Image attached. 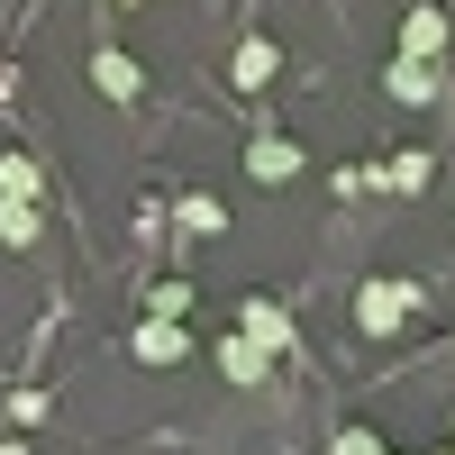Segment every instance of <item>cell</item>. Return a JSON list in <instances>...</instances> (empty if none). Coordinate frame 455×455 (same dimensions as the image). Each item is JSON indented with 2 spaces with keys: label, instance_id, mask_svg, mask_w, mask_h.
Instances as JSON below:
<instances>
[{
  "label": "cell",
  "instance_id": "cell-9",
  "mask_svg": "<svg viewBox=\"0 0 455 455\" xmlns=\"http://www.w3.org/2000/svg\"><path fill=\"white\" fill-rule=\"evenodd\" d=\"M274 46H264V36H237V64H228V73H237V92H264V83H274Z\"/></svg>",
  "mask_w": 455,
  "mask_h": 455
},
{
  "label": "cell",
  "instance_id": "cell-5",
  "mask_svg": "<svg viewBox=\"0 0 455 455\" xmlns=\"http://www.w3.org/2000/svg\"><path fill=\"white\" fill-rule=\"evenodd\" d=\"M128 355H137V364H182V355H192V337H182L173 319H137V337H128Z\"/></svg>",
  "mask_w": 455,
  "mask_h": 455
},
{
  "label": "cell",
  "instance_id": "cell-4",
  "mask_svg": "<svg viewBox=\"0 0 455 455\" xmlns=\"http://www.w3.org/2000/svg\"><path fill=\"white\" fill-rule=\"evenodd\" d=\"M237 328L255 337V347H274V355H291V319H283V300H264V291H255V300H237Z\"/></svg>",
  "mask_w": 455,
  "mask_h": 455
},
{
  "label": "cell",
  "instance_id": "cell-15",
  "mask_svg": "<svg viewBox=\"0 0 455 455\" xmlns=\"http://www.w3.org/2000/svg\"><path fill=\"white\" fill-rule=\"evenodd\" d=\"M446 455H455V446H446Z\"/></svg>",
  "mask_w": 455,
  "mask_h": 455
},
{
  "label": "cell",
  "instance_id": "cell-7",
  "mask_svg": "<svg viewBox=\"0 0 455 455\" xmlns=\"http://www.w3.org/2000/svg\"><path fill=\"white\" fill-rule=\"evenodd\" d=\"M401 55H419V64H437V55H446V19L428 10V0L401 19Z\"/></svg>",
  "mask_w": 455,
  "mask_h": 455
},
{
  "label": "cell",
  "instance_id": "cell-6",
  "mask_svg": "<svg viewBox=\"0 0 455 455\" xmlns=\"http://www.w3.org/2000/svg\"><path fill=\"white\" fill-rule=\"evenodd\" d=\"M92 83H100L109 100H137V92H146V73H137L119 46H92Z\"/></svg>",
  "mask_w": 455,
  "mask_h": 455
},
{
  "label": "cell",
  "instance_id": "cell-12",
  "mask_svg": "<svg viewBox=\"0 0 455 455\" xmlns=\"http://www.w3.org/2000/svg\"><path fill=\"white\" fill-rule=\"evenodd\" d=\"M383 182H392V192H428V182H437V164L419 156V146H410V156H392V173H383Z\"/></svg>",
  "mask_w": 455,
  "mask_h": 455
},
{
  "label": "cell",
  "instance_id": "cell-8",
  "mask_svg": "<svg viewBox=\"0 0 455 455\" xmlns=\"http://www.w3.org/2000/svg\"><path fill=\"white\" fill-rule=\"evenodd\" d=\"M383 92H392V100H410V109H419V100H437V64H419V55H401V64L383 73Z\"/></svg>",
  "mask_w": 455,
  "mask_h": 455
},
{
  "label": "cell",
  "instance_id": "cell-1",
  "mask_svg": "<svg viewBox=\"0 0 455 455\" xmlns=\"http://www.w3.org/2000/svg\"><path fill=\"white\" fill-rule=\"evenodd\" d=\"M410 310H419V283H401V274H392V283L373 274V283L355 291V328H364V337H401Z\"/></svg>",
  "mask_w": 455,
  "mask_h": 455
},
{
  "label": "cell",
  "instance_id": "cell-11",
  "mask_svg": "<svg viewBox=\"0 0 455 455\" xmlns=\"http://www.w3.org/2000/svg\"><path fill=\"white\" fill-rule=\"evenodd\" d=\"M36 192H46V173L28 156H0V201H36Z\"/></svg>",
  "mask_w": 455,
  "mask_h": 455
},
{
  "label": "cell",
  "instance_id": "cell-2",
  "mask_svg": "<svg viewBox=\"0 0 455 455\" xmlns=\"http://www.w3.org/2000/svg\"><path fill=\"white\" fill-rule=\"evenodd\" d=\"M219 373H228V383H237V392H255L264 373H274V347H255L246 328H228V337H219Z\"/></svg>",
  "mask_w": 455,
  "mask_h": 455
},
{
  "label": "cell",
  "instance_id": "cell-3",
  "mask_svg": "<svg viewBox=\"0 0 455 455\" xmlns=\"http://www.w3.org/2000/svg\"><path fill=\"white\" fill-rule=\"evenodd\" d=\"M300 164H310V156H300L291 137H255V146H246V173L264 182V192H283V182H291Z\"/></svg>",
  "mask_w": 455,
  "mask_h": 455
},
{
  "label": "cell",
  "instance_id": "cell-14",
  "mask_svg": "<svg viewBox=\"0 0 455 455\" xmlns=\"http://www.w3.org/2000/svg\"><path fill=\"white\" fill-rule=\"evenodd\" d=\"M328 455H392V446L373 437V428H337V437H328Z\"/></svg>",
  "mask_w": 455,
  "mask_h": 455
},
{
  "label": "cell",
  "instance_id": "cell-13",
  "mask_svg": "<svg viewBox=\"0 0 455 455\" xmlns=\"http://www.w3.org/2000/svg\"><path fill=\"white\" fill-rule=\"evenodd\" d=\"M173 219H182V237H219V201H210V192H192Z\"/></svg>",
  "mask_w": 455,
  "mask_h": 455
},
{
  "label": "cell",
  "instance_id": "cell-10",
  "mask_svg": "<svg viewBox=\"0 0 455 455\" xmlns=\"http://www.w3.org/2000/svg\"><path fill=\"white\" fill-rule=\"evenodd\" d=\"M36 237H46L36 201H0V246H36Z\"/></svg>",
  "mask_w": 455,
  "mask_h": 455
}]
</instances>
